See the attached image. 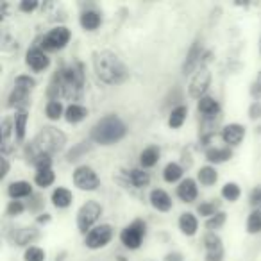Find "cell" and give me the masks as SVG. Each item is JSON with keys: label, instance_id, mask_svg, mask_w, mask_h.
<instances>
[{"label": "cell", "instance_id": "obj_1", "mask_svg": "<svg viewBox=\"0 0 261 261\" xmlns=\"http://www.w3.org/2000/svg\"><path fill=\"white\" fill-rule=\"evenodd\" d=\"M84 86H86V72L81 61L66 65L59 68L52 75L47 88L48 100H61L66 98L70 104H81V98L84 97Z\"/></svg>", "mask_w": 261, "mask_h": 261}, {"label": "cell", "instance_id": "obj_2", "mask_svg": "<svg viewBox=\"0 0 261 261\" xmlns=\"http://www.w3.org/2000/svg\"><path fill=\"white\" fill-rule=\"evenodd\" d=\"M93 72L100 83L108 86H118L129 79V68L118 54L113 50H97L93 54Z\"/></svg>", "mask_w": 261, "mask_h": 261}, {"label": "cell", "instance_id": "obj_3", "mask_svg": "<svg viewBox=\"0 0 261 261\" xmlns=\"http://www.w3.org/2000/svg\"><path fill=\"white\" fill-rule=\"evenodd\" d=\"M127 133H129V129H127L125 122L115 113H109L93 123L90 130V140L97 145L109 147L122 142L127 136Z\"/></svg>", "mask_w": 261, "mask_h": 261}, {"label": "cell", "instance_id": "obj_4", "mask_svg": "<svg viewBox=\"0 0 261 261\" xmlns=\"http://www.w3.org/2000/svg\"><path fill=\"white\" fill-rule=\"evenodd\" d=\"M33 147L38 154H54L61 152L66 145V135L63 133L61 129L54 125H45L40 129L36 136H34L33 142Z\"/></svg>", "mask_w": 261, "mask_h": 261}, {"label": "cell", "instance_id": "obj_5", "mask_svg": "<svg viewBox=\"0 0 261 261\" xmlns=\"http://www.w3.org/2000/svg\"><path fill=\"white\" fill-rule=\"evenodd\" d=\"M102 213H104V206H102L98 200H86L84 204H81V207L77 210V217H75V224H77V231L83 236H86L95 225H98Z\"/></svg>", "mask_w": 261, "mask_h": 261}, {"label": "cell", "instance_id": "obj_6", "mask_svg": "<svg viewBox=\"0 0 261 261\" xmlns=\"http://www.w3.org/2000/svg\"><path fill=\"white\" fill-rule=\"evenodd\" d=\"M147 236V222L143 218H135L120 231V242L125 249L138 250L143 245V240Z\"/></svg>", "mask_w": 261, "mask_h": 261}, {"label": "cell", "instance_id": "obj_7", "mask_svg": "<svg viewBox=\"0 0 261 261\" xmlns=\"http://www.w3.org/2000/svg\"><path fill=\"white\" fill-rule=\"evenodd\" d=\"M70 38H72V31L68 27L56 25L40 38V43L36 47H40L41 50H45L48 54V52H56L65 48L70 43Z\"/></svg>", "mask_w": 261, "mask_h": 261}, {"label": "cell", "instance_id": "obj_8", "mask_svg": "<svg viewBox=\"0 0 261 261\" xmlns=\"http://www.w3.org/2000/svg\"><path fill=\"white\" fill-rule=\"evenodd\" d=\"M72 182L81 192H97L100 188V177L90 165H79L72 172Z\"/></svg>", "mask_w": 261, "mask_h": 261}, {"label": "cell", "instance_id": "obj_9", "mask_svg": "<svg viewBox=\"0 0 261 261\" xmlns=\"http://www.w3.org/2000/svg\"><path fill=\"white\" fill-rule=\"evenodd\" d=\"M115 236V227L111 224H98L84 236V247L90 250H100L111 243Z\"/></svg>", "mask_w": 261, "mask_h": 261}, {"label": "cell", "instance_id": "obj_10", "mask_svg": "<svg viewBox=\"0 0 261 261\" xmlns=\"http://www.w3.org/2000/svg\"><path fill=\"white\" fill-rule=\"evenodd\" d=\"M211 81H213V75H211L210 68H207V66L199 68L195 73H193L192 79H190V83H188V97L199 102L200 98L207 95V90H210V86H211Z\"/></svg>", "mask_w": 261, "mask_h": 261}, {"label": "cell", "instance_id": "obj_11", "mask_svg": "<svg viewBox=\"0 0 261 261\" xmlns=\"http://www.w3.org/2000/svg\"><path fill=\"white\" fill-rule=\"evenodd\" d=\"M204 45H202V38H195L190 45L188 52L185 56V61L181 66V73L182 75H193L197 70L202 65V56H204Z\"/></svg>", "mask_w": 261, "mask_h": 261}, {"label": "cell", "instance_id": "obj_12", "mask_svg": "<svg viewBox=\"0 0 261 261\" xmlns=\"http://www.w3.org/2000/svg\"><path fill=\"white\" fill-rule=\"evenodd\" d=\"M245 135H247L245 125H242V123H238V122L227 123V125H224L220 130L222 142H224L225 147H229V149H231V147H238L240 143L245 140Z\"/></svg>", "mask_w": 261, "mask_h": 261}, {"label": "cell", "instance_id": "obj_13", "mask_svg": "<svg viewBox=\"0 0 261 261\" xmlns=\"http://www.w3.org/2000/svg\"><path fill=\"white\" fill-rule=\"evenodd\" d=\"M25 65L29 66L33 72L41 73L50 66V58L45 50H41L40 47H31L25 52Z\"/></svg>", "mask_w": 261, "mask_h": 261}, {"label": "cell", "instance_id": "obj_14", "mask_svg": "<svg viewBox=\"0 0 261 261\" xmlns=\"http://www.w3.org/2000/svg\"><path fill=\"white\" fill-rule=\"evenodd\" d=\"M123 175V181L125 185H130L133 188L136 190H142L147 188L150 185V174L145 170V168H130V170H122Z\"/></svg>", "mask_w": 261, "mask_h": 261}, {"label": "cell", "instance_id": "obj_15", "mask_svg": "<svg viewBox=\"0 0 261 261\" xmlns=\"http://www.w3.org/2000/svg\"><path fill=\"white\" fill-rule=\"evenodd\" d=\"M175 193H177V199L181 200V202H186V204L195 202L197 197H199V182L192 177H185L177 185Z\"/></svg>", "mask_w": 261, "mask_h": 261}, {"label": "cell", "instance_id": "obj_16", "mask_svg": "<svg viewBox=\"0 0 261 261\" xmlns=\"http://www.w3.org/2000/svg\"><path fill=\"white\" fill-rule=\"evenodd\" d=\"M79 25L86 33H95L102 25V15L95 8H86L79 15Z\"/></svg>", "mask_w": 261, "mask_h": 261}, {"label": "cell", "instance_id": "obj_17", "mask_svg": "<svg viewBox=\"0 0 261 261\" xmlns=\"http://www.w3.org/2000/svg\"><path fill=\"white\" fill-rule=\"evenodd\" d=\"M149 200H150V206H152L156 211H160V213H168V211L172 210V206H174L172 197L168 195V192H165L163 188L150 190Z\"/></svg>", "mask_w": 261, "mask_h": 261}, {"label": "cell", "instance_id": "obj_18", "mask_svg": "<svg viewBox=\"0 0 261 261\" xmlns=\"http://www.w3.org/2000/svg\"><path fill=\"white\" fill-rule=\"evenodd\" d=\"M197 111L200 113L202 118H213V116H220L222 115V106L218 102V98L206 95L197 102Z\"/></svg>", "mask_w": 261, "mask_h": 261}, {"label": "cell", "instance_id": "obj_19", "mask_svg": "<svg viewBox=\"0 0 261 261\" xmlns=\"http://www.w3.org/2000/svg\"><path fill=\"white\" fill-rule=\"evenodd\" d=\"M31 106V91L22 90V88H13L8 97V108L15 111H23Z\"/></svg>", "mask_w": 261, "mask_h": 261}, {"label": "cell", "instance_id": "obj_20", "mask_svg": "<svg viewBox=\"0 0 261 261\" xmlns=\"http://www.w3.org/2000/svg\"><path fill=\"white\" fill-rule=\"evenodd\" d=\"M8 195L11 197V200L29 199V197L34 195L33 185H31L29 181H23V179H18V181L9 182V186H8Z\"/></svg>", "mask_w": 261, "mask_h": 261}, {"label": "cell", "instance_id": "obj_21", "mask_svg": "<svg viewBox=\"0 0 261 261\" xmlns=\"http://www.w3.org/2000/svg\"><path fill=\"white\" fill-rule=\"evenodd\" d=\"M177 225H179L181 234L192 238V236H195L197 231H199V218H197V215L192 213V211H185V213H181V217H179Z\"/></svg>", "mask_w": 261, "mask_h": 261}, {"label": "cell", "instance_id": "obj_22", "mask_svg": "<svg viewBox=\"0 0 261 261\" xmlns=\"http://www.w3.org/2000/svg\"><path fill=\"white\" fill-rule=\"evenodd\" d=\"M204 158L210 165H222L225 161H229L232 158V150L229 147H210L207 150H204Z\"/></svg>", "mask_w": 261, "mask_h": 261}, {"label": "cell", "instance_id": "obj_23", "mask_svg": "<svg viewBox=\"0 0 261 261\" xmlns=\"http://www.w3.org/2000/svg\"><path fill=\"white\" fill-rule=\"evenodd\" d=\"M50 200H52V206L54 207H58V210H66V207L72 206L73 193L70 192L68 188H65V186H58V188L52 190Z\"/></svg>", "mask_w": 261, "mask_h": 261}, {"label": "cell", "instance_id": "obj_24", "mask_svg": "<svg viewBox=\"0 0 261 261\" xmlns=\"http://www.w3.org/2000/svg\"><path fill=\"white\" fill-rule=\"evenodd\" d=\"M40 238V231L36 227H20L15 231V238L13 242L16 243L18 247H31V243H34L36 240Z\"/></svg>", "mask_w": 261, "mask_h": 261}, {"label": "cell", "instance_id": "obj_25", "mask_svg": "<svg viewBox=\"0 0 261 261\" xmlns=\"http://www.w3.org/2000/svg\"><path fill=\"white\" fill-rule=\"evenodd\" d=\"M161 160V149L158 145H149L140 152V165L142 168H152L160 163Z\"/></svg>", "mask_w": 261, "mask_h": 261}, {"label": "cell", "instance_id": "obj_26", "mask_svg": "<svg viewBox=\"0 0 261 261\" xmlns=\"http://www.w3.org/2000/svg\"><path fill=\"white\" fill-rule=\"evenodd\" d=\"M13 118H15V142L23 143L27 135V123H29V111L27 109L16 111V115Z\"/></svg>", "mask_w": 261, "mask_h": 261}, {"label": "cell", "instance_id": "obj_27", "mask_svg": "<svg viewBox=\"0 0 261 261\" xmlns=\"http://www.w3.org/2000/svg\"><path fill=\"white\" fill-rule=\"evenodd\" d=\"M185 179V167L181 163H175V161H170V163L165 165L163 168V181L168 182V185H174V182H181Z\"/></svg>", "mask_w": 261, "mask_h": 261}, {"label": "cell", "instance_id": "obj_28", "mask_svg": "<svg viewBox=\"0 0 261 261\" xmlns=\"http://www.w3.org/2000/svg\"><path fill=\"white\" fill-rule=\"evenodd\" d=\"M186 118H188V106L179 104L170 111L167 123H168V127H170V129H181V127L185 125Z\"/></svg>", "mask_w": 261, "mask_h": 261}, {"label": "cell", "instance_id": "obj_29", "mask_svg": "<svg viewBox=\"0 0 261 261\" xmlns=\"http://www.w3.org/2000/svg\"><path fill=\"white\" fill-rule=\"evenodd\" d=\"M202 245H204L206 254H225L222 238L217 232H206V234L202 236Z\"/></svg>", "mask_w": 261, "mask_h": 261}, {"label": "cell", "instance_id": "obj_30", "mask_svg": "<svg viewBox=\"0 0 261 261\" xmlns=\"http://www.w3.org/2000/svg\"><path fill=\"white\" fill-rule=\"evenodd\" d=\"M88 108L83 104H68L66 106V111H65V120L68 123H81L84 118L88 116Z\"/></svg>", "mask_w": 261, "mask_h": 261}, {"label": "cell", "instance_id": "obj_31", "mask_svg": "<svg viewBox=\"0 0 261 261\" xmlns=\"http://www.w3.org/2000/svg\"><path fill=\"white\" fill-rule=\"evenodd\" d=\"M217 181H218V172L213 165H204V167L199 168V172H197V182L210 188V186L217 185Z\"/></svg>", "mask_w": 261, "mask_h": 261}, {"label": "cell", "instance_id": "obj_32", "mask_svg": "<svg viewBox=\"0 0 261 261\" xmlns=\"http://www.w3.org/2000/svg\"><path fill=\"white\" fill-rule=\"evenodd\" d=\"M91 147H93V142H91V140H88V142L75 143V145H73L72 149H70L68 152L65 154L66 161H68V163H75V161H79L81 158L86 156V154L90 152Z\"/></svg>", "mask_w": 261, "mask_h": 261}, {"label": "cell", "instance_id": "obj_33", "mask_svg": "<svg viewBox=\"0 0 261 261\" xmlns=\"http://www.w3.org/2000/svg\"><path fill=\"white\" fill-rule=\"evenodd\" d=\"M66 108L63 106L61 100H48L45 104V116H47L50 122H58V120L65 118Z\"/></svg>", "mask_w": 261, "mask_h": 261}, {"label": "cell", "instance_id": "obj_34", "mask_svg": "<svg viewBox=\"0 0 261 261\" xmlns=\"http://www.w3.org/2000/svg\"><path fill=\"white\" fill-rule=\"evenodd\" d=\"M56 182V174L52 168H43V170H36L34 174V185L41 190L50 188L52 185Z\"/></svg>", "mask_w": 261, "mask_h": 261}, {"label": "cell", "instance_id": "obj_35", "mask_svg": "<svg viewBox=\"0 0 261 261\" xmlns=\"http://www.w3.org/2000/svg\"><path fill=\"white\" fill-rule=\"evenodd\" d=\"M222 202L218 199H210V200H204V202H200L199 206H197V213L200 215V217H204L207 220V218L215 217V215L218 213L220 210Z\"/></svg>", "mask_w": 261, "mask_h": 261}, {"label": "cell", "instance_id": "obj_36", "mask_svg": "<svg viewBox=\"0 0 261 261\" xmlns=\"http://www.w3.org/2000/svg\"><path fill=\"white\" fill-rule=\"evenodd\" d=\"M220 195H222V199L227 200V202H236V200L242 197V188H240L238 182L229 181V182H225V185L222 186Z\"/></svg>", "mask_w": 261, "mask_h": 261}, {"label": "cell", "instance_id": "obj_37", "mask_svg": "<svg viewBox=\"0 0 261 261\" xmlns=\"http://www.w3.org/2000/svg\"><path fill=\"white\" fill-rule=\"evenodd\" d=\"M245 229L249 234H259L261 232V210H252L247 217Z\"/></svg>", "mask_w": 261, "mask_h": 261}, {"label": "cell", "instance_id": "obj_38", "mask_svg": "<svg viewBox=\"0 0 261 261\" xmlns=\"http://www.w3.org/2000/svg\"><path fill=\"white\" fill-rule=\"evenodd\" d=\"M225 220H227V215H225V211H218L215 217L207 218V220H206L207 232H217L218 229H222L225 225Z\"/></svg>", "mask_w": 261, "mask_h": 261}, {"label": "cell", "instance_id": "obj_39", "mask_svg": "<svg viewBox=\"0 0 261 261\" xmlns=\"http://www.w3.org/2000/svg\"><path fill=\"white\" fill-rule=\"evenodd\" d=\"M45 259H47V252L41 247L31 245L23 250V261H45Z\"/></svg>", "mask_w": 261, "mask_h": 261}, {"label": "cell", "instance_id": "obj_40", "mask_svg": "<svg viewBox=\"0 0 261 261\" xmlns=\"http://www.w3.org/2000/svg\"><path fill=\"white\" fill-rule=\"evenodd\" d=\"M15 86L16 88H22V90H27V91H33L36 88V79L29 73H20L16 75L15 79Z\"/></svg>", "mask_w": 261, "mask_h": 261}, {"label": "cell", "instance_id": "obj_41", "mask_svg": "<svg viewBox=\"0 0 261 261\" xmlns=\"http://www.w3.org/2000/svg\"><path fill=\"white\" fill-rule=\"evenodd\" d=\"M27 210V204H23L22 200H9L8 206H6V215L9 218H15L23 215V211Z\"/></svg>", "mask_w": 261, "mask_h": 261}, {"label": "cell", "instance_id": "obj_42", "mask_svg": "<svg viewBox=\"0 0 261 261\" xmlns=\"http://www.w3.org/2000/svg\"><path fill=\"white\" fill-rule=\"evenodd\" d=\"M43 207H45V200L41 195H36L34 193L33 197H29V202H27V210L33 211V213H43Z\"/></svg>", "mask_w": 261, "mask_h": 261}, {"label": "cell", "instance_id": "obj_43", "mask_svg": "<svg viewBox=\"0 0 261 261\" xmlns=\"http://www.w3.org/2000/svg\"><path fill=\"white\" fill-rule=\"evenodd\" d=\"M249 93L254 100H261V70L256 73V77H254L252 83H250Z\"/></svg>", "mask_w": 261, "mask_h": 261}, {"label": "cell", "instance_id": "obj_44", "mask_svg": "<svg viewBox=\"0 0 261 261\" xmlns=\"http://www.w3.org/2000/svg\"><path fill=\"white\" fill-rule=\"evenodd\" d=\"M249 204L252 210H261V185L254 186L249 193Z\"/></svg>", "mask_w": 261, "mask_h": 261}, {"label": "cell", "instance_id": "obj_45", "mask_svg": "<svg viewBox=\"0 0 261 261\" xmlns=\"http://www.w3.org/2000/svg\"><path fill=\"white\" fill-rule=\"evenodd\" d=\"M33 165H34V168H36V170L52 168V156H50V154H38Z\"/></svg>", "mask_w": 261, "mask_h": 261}, {"label": "cell", "instance_id": "obj_46", "mask_svg": "<svg viewBox=\"0 0 261 261\" xmlns=\"http://www.w3.org/2000/svg\"><path fill=\"white\" fill-rule=\"evenodd\" d=\"M38 8H41L40 2H36V0H22L18 4V9L22 13H27V15H31V13H34Z\"/></svg>", "mask_w": 261, "mask_h": 261}, {"label": "cell", "instance_id": "obj_47", "mask_svg": "<svg viewBox=\"0 0 261 261\" xmlns=\"http://www.w3.org/2000/svg\"><path fill=\"white\" fill-rule=\"evenodd\" d=\"M247 115H249V118L252 120V122L261 120V100H254L252 104L249 106V111H247Z\"/></svg>", "mask_w": 261, "mask_h": 261}, {"label": "cell", "instance_id": "obj_48", "mask_svg": "<svg viewBox=\"0 0 261 261\" xmlns=\"http://www.w3.org/2000/svg\"><path fill=\"white\" fill-rule=\"evenodd\" d=\"M18 48V43H16V40H13L9 34H4L2 36V50L4 52H13Z\"/></svg>", "mask_w": 261, "mask_h": 261}, {"label": "cell", "instance_id": "obj_49", "mask_svg": "<svg viewBox=\"0 0 261 261\" xmlns=\"http://www.w3.org/2000/svg\"><path fill=\"white\" fill-rule=\"evenodd\" d=\"M0 163H2V172H0V179L4 181V179L8 177L9 168H11V165H9V160H8V158H6V156L0 158Z\"/></svg>", "mask_w": 261, "mask_h": 261}, {"label": "cell", "instance_id": "obj_50", "mask_svg": "<svg viewBox=\"0 0 261 261\" xmlns=\"http://www.w3.org/2000/svg\"><path fill=\"white\" fill-rule=\"evenodd\" d=\"M163 261H185V256L177 250H172V252H167L163 257Z\"/></svg>", "mask_w": 261, "mask_h": 261}, {"label": "cell", "instance_id": "obj_51", "mask_svg": "<svg viewBox=\"0 0 261 261\" xmlns=\"http://www.w3.org/2000/svg\"><path fill=\"white\" fill-rule=\"evenodd\" d=\"M50 220H52V215L50 213H40L36 217V224H40V225H47Z\"/></svg>", "mask_w": 261, "mask_h": 261}, {"label": "cell", "instance_id": "obj_52", "mask_svg": "<svg viewBox=\"0 0 261 261\" xmlns=\"http://www.w3.org/2000/svg\"><path fill=\"white\" fill-rule=\"evenodd\" d=\"M225 254H206L204 256V261H224Z\"/></svg>", "mask_w": 261, "mask_h": 261}, {"label": "cell", "instance_id": "obj_53", "mask_svg": "<svg viewBox=\"0 0 261 261\" xmlns=\"http://www.w3.org/2000/svg\"><path fill=\"white\" fill-rule=\"evenodd\" d=\"M65 256H66V252H61L59 254V259H56V261H65Z\"/></svg>", "mask_w": 261, "mask_h": 261}, {"label": "cell", "instance_id": "obj_54", "mask_svg": "<svg viewBox=\"0 0 261 261\" xmlns=\"http://www.w3.org/2000/svg\"><path fill=\"white\" fill-rule=\"evenodd\" d=\"M259 54H261V36H259Z\"/></svg>", "mask_w": 261, "mask_h": 261}]
</instances>
